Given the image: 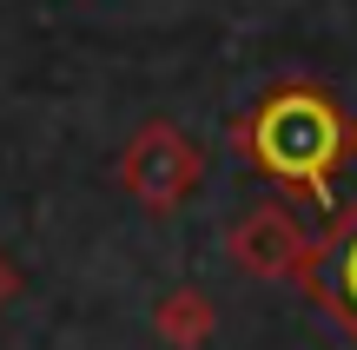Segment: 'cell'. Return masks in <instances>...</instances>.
Returning <instances> with one entry per match:
<instances>
[{
    "label": "cell",
    "instance_id": "1",
    "mask_svg": "<svg viewBox=\"0 0 357 350\" xmlns=\"http://www.w3.org/2000/svg\"><path fill=\"white\" fill-rule=\"evenodd\" d=\"M351 145H357V132H351L344 106H337L331 93H318V86L265 93V100L252 106V119H245V132H238V152L252 159L265 179L305 192L311 205H331Z\"/></svg>",
    "mask_w": 357,
    "mask_h": 350
},
{
    "label": "cell",
    "instance_id": "2",
    "mask_svg": "<svg viewBox=\"0 0 357 350\" xmlns=\"http://www.w3.org/2000/svg\"><path fill=\"white\" fill-rule=\"evenodd\" d=\"M305 291L318 298V311L357 344V198H351L344 218L324 232V245L311 251V264H305Z\"/></svg>",
    "mask_w": 357,
    "mask_h": 350
}]
</instances>
